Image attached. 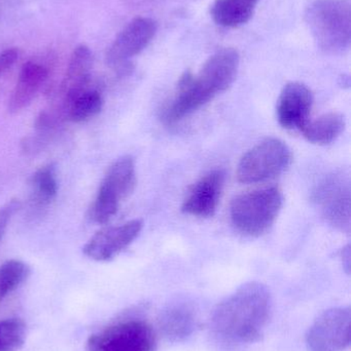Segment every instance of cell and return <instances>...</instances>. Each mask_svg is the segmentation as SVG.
I'll list each match as a JSON object with an SVG mask.
<instances>
[{
  "instance_id": "15",
  "label": "cell",
  "mask_w": 351,
  "mask_h": 351,
  "mask_svg": "<svg viewBox=\"0 0 351 351\" xmlns=\"http://www.w3.org/2000/svg\"><path fill=\"white\" fill-rule=\"evenodd\" d=\"M92 67L93 55L90 47L86 45H78L72 51L62 84V90L67 104L76 95L88 88Z\"/></svg>"
},
{
  "instance_id": "4",
  "label": "cell",
  "mask_w": 351,
  "mask_h": 351,
  "mask_svg": "<svg viewBox=\"0 0 351 351\" xmlns=\"http://www.w3.org/2000/svg\"><path fill=\"white\" fill-rule=\"evenodd\" d=\"M284 204L282 190L276 186L260 188L233 198L230 218L237 231L260 237L274 224Z\"/></svg>"
},
{
  "instance_id": "23",
  "label": "cell",
  "mask_w": 351,
  "mask_h": 351,
  "mask_svg": "<svg viewBox=\"0 0 351 351\" xmlns=\"http://www.w3.org/2000/svg\"><path fill=\"white\" fill-rule=\"evenodd\" d=\"M120 204H121L119 202L99 188L96 198L91 206L89 217L97 224H105L117 214Z\"/></svg>"
},
{
  "instance_id": "12",
  "label": "cell",
  "mask_w": 351,
  "mask_h": 351,
  "mask_svg": "<svg viewBox=\"0 0 351 351\" xmlns=\"http://www.w3.org/2000/svg\"><path fill=\"white\" fill-rule=\"evenodd\" d=\"M226 175L220 169L202 176L188 191L181 210L197 218H210L216 214L225 187Z\"/></svg>"
},
{
  "instance_id": "2",
  "label": "cell",
  "mask_w": 351,
  "mask_h": 351,
  "mask_svg": "<svg viewBox=\"0 0 351 351\" xmlns=\"http://www.w3.org/2000/svg\"><path fill=\"white\" fill-rule=\"evenodd\" d=\"M240 57L233 47H224L210 56L197 75L183 74L174 96L162 111L167 125L179 123L228 90L238 73Z\"/></svg>"
},
{
  "instance_id": "11",
  "label": "cell",
  "mask_w": 351,
  "mask_h": 351,
  "mask_svg": "<svg viewBox=\"0 0 351 351\" xmlns=\"http://www.w3.org/2000/svg\"><path fill=\"white\" fill-rule=\"evenodd\" d=\"M198 307L189 299H177L165 305L157 319V334L170 343L189 339L198 327Z\"/></svg>"
},
{
  "instance_id": "20",
  "label": "cell",
  "mask_w": 351,
  "mask_h": 351,
  "mask_svg": "<svg viewBox=\"0 0 351 351\" xmlns=\"http://www.w3.org/2000/svg\"><path fill=\"white\" fill-rule=\"evenodd\" d=\"M32 202L36 206H45L52 204L57 197L58 182L53 166L41 167L30 180Z\"/></svg>"
},
{
  "instance_id": "9",
  "label": "cell",
  "mask_w": 351,
  "mask_h": 351,
  "mask_svg": "<svg viewBox=\"0 0 351 351\" xmlns=\"http://www.w3.org/2000/svg\"><path fill=\"white\" fill-rule=\"evenodd\" d=\"M315 202L326 220L340 230L350 228V180L342 175L326 178L315 191Z\"/></svg>"
},
{
  "instance_id": "17",
  "label": "cell",
  "mask_w": 351,
  "mask_h": 351,
  "mask_svg": "<svg viewBox=\"0 0 351 351\" xmlns=\"http://www.w3.org/2000/svg\"><path fill=\"white\" fill-rule=\"evenodd\" d=\"M260 0H216L210 14L216 24L226 28H237L249 22Z\"/></svg>"
},
{
  "instance_id": "19",
  "label": "cell",
  "mask_w": 351,
  "mask_h": 351,
  "mask_svg": "<svg viewBox=\"0 0 351 351\" xmlns=\"http://www.w3.org/2000/svg\"><path fill=\"white\" fill-rule=\"evenodd\" d=\"M68 117L73 123L89 121L101 112L103 99L98 90L86 88L68 102Z\"/></svg>"
},
{
  "instance_id": "13",
  "label": "cell",
  "mask_w": 351,
  "mask_h": 351,
  "mask_svg": "<svg viewBox=\"0 0 351 351\" xmlns=\"http://www.w3.org/2000/svg\"><path fill=\"white\" fill-rule=\"evenodd\" d=\"M313 94L302 82H288L280 93L276 106L278 123L286 130H299L308 123Z\"/></svg>"
},
{
  "instance_id": "5",
  "label": "cell",
  "mask_w": 351,
  "mask_h": 351,
  "mask_svg": "<svg viewBox=\"0 0 351 351\" xmlns=\"http://www.w3.org/2000/svg\"><path fill=\"white\" fill-rule=\"evenodd\" d=\"M158 334L146 319L127 317L93 334L87 351H157Z\"/></svg>"
},
{
  "instance_id": "18",
  "label": "cell",
  "mask_w": 351,
  "mask_h": 351,
  "mask_svg": "<svg viewBox=\"0 0 351 351\" xmlns=\"http://www.w3.org/2000/svg\"><path fill=\"white\" fill-rule=\"evenodd\" d=\"M346 129V119L341 113L329 112L310 121L302 128L307 141L317 145H328L335 141Z\"/></svg>"
},
{
  "instance_id": "25",
  "label": "cell",
  "mask_w": 351,
  "mask_h": 351,
  "mask_svg": "<svg viewBox=\"0 0 351 351\" xmlns=\"http://www.w3.org/2000/svg\"><path fill=\"white\" fill-rule=\"evenodd\" d=\"M18 57L19 51L16 49H8L0 53V77L12 67Z\"/></svg>"
},
{
  "instance_id": "24",
  "label": "cell",
  "mask_w": 351,
  "mask_h": 351,
  "mask_svg": "<svg viewBox=\"0 0 351 351\" xmlns=\"http://www.w3.org/2000/svg\"><path fill=\"white\" fill-rule=\"evenodd\" d=\"M22 204L18 199H12L0 208V241L3 239L8 229V223L12 216L20 210Z\"/></svg>"
},
{
  "instance_id": "22",
  "label": "cell",
  "mask_w": 351,
  "mask_h": 351,
  "mask_svg": "<svg viewBox=\"0 0 351 351\" xmlns=\"http://www.w3.org/2000/svg\"><path fill=\"white\" fill-rule=\"evenodd\" d=\"M27 326L18 317L0 322V351H16L24 346Z\"/></svg>"
},
{
  "instance_id": "10",
  "label": "cell",
  "mask_w": 351,
  "mask_h": 351,
  "mask_svg": "<svg viewBox=\"0 0 351 351\" xmlns=\"http://www.w3.org/2000/svg\"><path fill=\"white\" fill-rule=\"evenodd\" d=\"M142 228V220L135 219L117 226L101 229L87 241L82 253L94 261H111L135 241Z\"/></svg>"
},
{
  "instance_id": "3",
  "label": "cell",
  "mask_w": 351,
  "mask_h": 351,
  "mask_svg": "<svg viewBox=\"0 0 351 351\" xmlns=\"http://www.w3.org/2000/svg\"><path fill=\"white\" fill-rule=\"evenodd\" d=\"M305 21L317 47L341 55L351 43V6L348 0H315L305 10Z\"/></svg>"
},
{
  "instance_id": "6",
  "label": "cell",
  "mask_w": 351,
  "mask_h": 351,
  "mask_svg": "<svg viewBox=\"0 0 351 351\" xmlns=\"http://www.w3.org/2000/svg\"><path fill=\"white\" fill-rule=\"evenodd\" d=\"M292 158V152L284 141L268 138L243 154L237 167V179L243 184L269 181L282 175Z\"/></svg>"
},
{
  "instance_id": "1",
  "label": "cell",
  "mask_w": 351,
  "mask_h": 351,
  "mask_svg": "<svg viewBox=\"0 0 351 351\" xmlns=\"http://www.w3.org/2000/svg\"><path fill=\"white\" fill-rule=\"evenodd\" d=\"M271 313L269 289L262 282H245L216 305L210 317V330L225 346L257 343L265 333Z\"/></svg>"
},
{
  "instance_id": "16",
  "label": "cell",
  "mask_w": 351,
  "mask_h": 351,
  "mask_svg": "<svg viewBox=\"0 0 351 351\" xmlns=\"http://www.w3.org/2000/svg\"><path fill=\"white\" fill-rule=\"evenodd\" d=\"M136 183L135 162L131 156H126L109 167L99 188L121 204L134 191Z\"/></svg>"
},
{
  "instance_id": "14",
  "label": "cell",
  "mask_w": 351,
  "mask_h": 351,
  "mask_svg": "<svg viewBox=\"0 0 351 351\" xmlns=\"http://www.w3.org/2000/svg\"><path fill=\"white\" fill-rule=\"evenodd\" d=\"M47 75L49 72L41 64L25 63L8 100V111L18 113L27 108L47 82Z\"/></svg>"
},
{
  "instance_id": "7",
  "label": "cell",
  "mask_w": 351,
  "mask_h": 351,
  "mask_svg": "<svg viewBox=\"0 0 351 351\" xmlns=\"http://www.w3.org/2000/svg\"><path fill=\"white\" fill-rule=\"evenodd\" d=\"M350 307H333L319 315L309 327L306 346L310 351H344L350 344Z\"/></svg>"
},
{
  "instance_id": "8",
  "label": "cell",
  "mask_w": 351,
  "mask_h": 351,
  "mask_svg": "<svg viewBox=\"0 0 351 351\" xmlns=\"http://www.w3.org/2000/svg\"><path fill=\"white\" fill-rule=\"evenodd\" d=\"M158 24L146 16H137L119 33L107 49L106 63L123 71L130 59L148 47L156 35Z\"/></svg>"
},
{
  "instance_id": "21",
  "label": "cell",
  "mask_w": 351,
  "mask_h": 351,
  "mask_svg": "<svg viewBox=\"0 0 351 351\" xmlns=\"http://www.w3.org/2000/svg\"><path fill=\"white\" fill-rule=\"evenodd\" d=\"M30 267L21 260L10 259L0 266V302L20 288L30 276Z\"/></svg>"
},
{
  "instance_id": "26",
  "label": "cell",
  "mask_w": 351,
  "mask_h": 351,
  "mask_svg": "<svg viewBox=\"0 0 351 351\" xmlns=\"http://www.w3.org/2000/svg\"><path fill=\"white\" fill-rule=\"evenodd\" d=\"M350 247H346V249L343 250V255H342V258H343V264L346 265V271L350 272Z\"/></svg>"
}]
</instances>
